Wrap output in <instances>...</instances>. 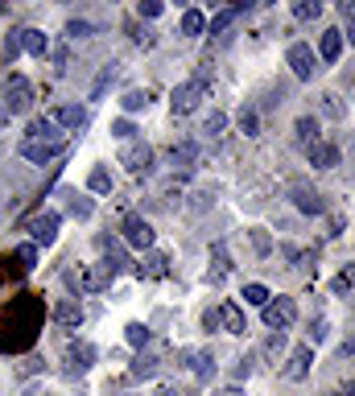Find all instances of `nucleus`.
<instances>
[{"instance_id":"f704fd0d","label":"nucleus","mask_w":355,"mask_h":396,"mask_svg":"<svg viewBox=\"0 0 355 396\" xmlns=\"http://www.w3.org/2000/svg\"><path fill=\"white\" fill-rule=\"evenodd\" d=\"M327 334H331V322H327V318H314V322H310V347L327 343Z\"/></svg>"},{"instance_id":"5701e85b","label":"nucleus","mask_w":355,"mask_h":396,"mask_svg":"<svg viewBox=\"0 0 355 396\" xmlns=\"http://www.w3.org/2000/svg\"><path fill=\"white\" fill-rule=\"evenodd\" d=\"M314 54H318L322 62H334V58L343 54V33H339V29H327V33H322V42H318V50H314Z\"/></svg>"},{"instance_id":"4be33fe9","label":"nucleus","mask_w":355,"mask_h":396,"mask_svg":"<svg viewBox=\"0 0 355 396\" xmlns=\"http://www.w3.org/2000/svg\"><path fill=\"white\" fill-rule=\"evenodd\" d=\"M169 162L178 165V169H194V162H198V145H194V140H178V145L169 149Z\"/></svg>"},{"instance_id":"c03bdc74","label":"nucleus","mask_w":355,"mask_h":396,"mask_svg":"<svg viewBox=\"0 0 355 396\" xmlns=\"http://www.w3.org/2000/svg\"><path fill=\"white\" fill-rule=\"evenodd\" d=\"M17 54H21V42H17V33H9V42H4V58L17 62Z\"/></svg>"},{"instance_id":"4c0bfd02","label":"nucleus","mask_w":355,"mask_h":396,"mask_svg":"<svg viewBox=\"0 0 355 396\" xmlns=\"http://www.w3.org/2000/svg\"><path fill=\"white\" fill-rule=\"evenodd\" d=\"M91 33H95L91 21H79V17H74V21H67V38H91Z\"/></svg>"},{"instance_id":"ea45409f","label":"nucleus","mask_w":355,"mask_h":396,"mask_svg":"<svg viewBox=\"0 0 355 396\" xmlns=\"http://www.w3.org/2000/svg\"><path fill=\"white\" fill-rule=\"evenodd\" d=\"M112 137H120V140H124V145H128V140L137 137V128H133V120H116V124H112Z\"/></svg>"},{"instance_id":"a211bd4d","label":"nucleus","mask_w":355,"mask_h":396,"mask_svg":"<svg viewBox=\"0 0 355 396\" xmlns=\"http://www.w3.org/2000/svg\"><path fill=\"white\" fill-rule=\"evenodd\" d=\"M87 120H91V112H87V108H79V103H67V108H58V112H54V124H58V128H71V132L87 128Z\"/></svg>"},{"instance_id":"0eeeda50","label":"nucleus","mask_w":355,"mask_h":396,"mask_svg":"<svg viewBox=\"0 0 355 396\" xmlns=\"http://www.w3.org/2000/svg\"><path fill=\"white\" fill-rule=\"evenodd\" d=\"M120 165H124L128 174H149V169H153V149H149L145 140H128L124 153H120Z\"/></svg>"},{"instance_id":"6e6552de","label":"nucleus","mask_w":355,"mask_h":396,"mask_svg":"<svg viewBox=\"0 0 355 396\" xmlns=\"http://www.w3.org/2000/svg\"><path fill=\"white\" fill-rule=\"evenodd\" d=\"M95 248L103 252V268H108L112 277H120V273L128 268V252H124V244H120V239H112V235H99V239H95Z\"/></svg>"},{"instance_id":"393cba45","label":"nucleus","mask_w":355,"mask_h":396,"mask_svg":"<svg viewBox=\"0 0 355 396\" xmlns=\"http://www.w3.org/2000/svg\"><path fill=\"white\" fill-rule=\"evenodd\" d=\"M157 363H162L157 355H137L133 368H128V375H133V380H153V375H157Z\"/></svg>"},{"instance_id":"6ab92c4d","label":"nucleus","mask_w":355,"mask_h":396,"mask_svg":"<svg viewBox=\"0 0 355 396\" xmlns=\"http://www.w3.org/2000/svg\"><path fill=\"white\" fill-rule=\"evenodd\" d=\"M17 42H21V54H33V58L50 54V38L42 29H17Z\"/></svg>"},{"instance_id":"a19ab883","label":"nucleus","mask_w":355,"mask_h":396,"mask_svg":"<svg viewBox=\"0 0 355 396\" xmlns=\"http://www.w3.org/2000/svg\"><path fill=\"white\" fill-rule=\"evenodd\" d=\"M137 13H141L145 21H157V17H162V4H157V0H141V4H137Z\"/></svg>"},{"instance_id":"72a5a7b5","label":"nucleus","mask_w":355,"mask_h":396,"mask_svg":"<svg viewBox=\"0 0 355 396\" xmlns=\"http://www.w3.org/2000/svg\"><path fill=\"white\" fill-rule=\"evenodd\" d=\"M318 13H322L318 0H298V4H293V17H298V21H314Z\"/></svg>"},{"instance_id":"864d4df0","label":"nucleus","mask_w":355,"mask_h":396,"mask_svg":"<svg viewBox=\"0 0 355 396\" xmlns=\"http://www.w3.org/2000/svg\"><path fill=\"white\" fill-rule=\"evenodd\" d=\"M219 396H244V392H240V388H223Z\"/></svg>"},{"instance_id":"c756f323","label":"nucleus","mask_w":355,"mask_h":396,"mask_svg":"<svg viewBox=\"0 0 355 396\" xmlns=\"http://www.w3.org/2000/svg\"><path fill=\"white\" fill-rule=\"evenodd\" d=\"M240 132H244V137H261V116H257V108H244V112H240Z\"/></svg>"},{"instance_id":"3c124183","label":"nucleus","mask_w":355,"mask_h":396,"mask_svg":"<svg viewBox=\"0 0 355 396\" xmlns=\"http://www.w3.org/2000/svg\"><path fill=\"white\" fill-rule=\"evenodd\" d=\"M343 396H355V380H347V384H343Z\"/></svg>"},{"instance_id":"bb28decb","label":"nucleus","mask_w":355,"mask_h":396,"mask_svg":"<svg viewBox=\"0 0 355 396\" xmlns=\"http://www.w3.org/2000/svg\"><path fill=\"white\" fill-rule=\"evenodd\" d=\"M293 137H298V145H302V149H306V145H314V140H318V120H314V116H302L298 124H293Z\"/></svg>"},{"instance_id":"1a4fd4ad","label":"nucleus","mask_w":355,"mask_h":396,"mask_svg":"<svg viewBox=\"0 0 355 396\" xmlns=\"http://www.w3.org/2000/svg\"><path fill=\"white\" fill-rule=\"evenodd\" d=\"M289 198H293V207L302 210V215H322V210H327V198L314 186H306V182H293V186H289Z\"/></svg>"},{"instance_id":"4468645a","label":"nucleus","mask_w":355,"mask_h":396,"mask_svg":"<svg viewBox=\"0 0 355 396\" xmlns=\"http://www.w3.org/2000/svg\"><path fill=\"white\" fill-rule=\"evenodd\" d=\"M207 277H211L215 285L232 277V256H227V244H223V239H215L211 244V268H207Z\"/></svg>"},{"instance_id":"39448f33","label":"nucleus","mask_w":355,"mask_h":396,"mask_svg":"<svg viewBox=\"0 0 355 396\" xmlns=\"http://www.w3.org/2000/svg\"><path fill=\"white\" fill-rule=\"evenodd\" d=\"M178 363H182L194 380H211V375L219 372V368H215V355H211V351H198V347L178 351Z\"/></svg>"},{"instance_id":"6e6d98bb","label":"nucleus","mask_w":355,"mask_h":396,"mask_svg":"<svg viewBox=\"0 0 355 396\" xmlns=\"http://www.w3.org/2000/svg\"><path fill=\"white\" fill-rule=\"evenodd\" d=\"M0 132H4V108H0Z\"/></svg>"},{"instance_id":"c9c22d12","label":"nucleus","mask_w":355,"mask_h":396,"mask_svg":"<svg viewBox=\"0 0 355 396\" xmlns=\"http://www.w3.org/2000/svg\"><path fill=\"white\" fill-rule=\"evenodd\" d=\"M112 79H116V67H103L99 70V79H95V87H91V99H99V95L112 87Z\"/></svg>"},{"instance_id":"37998d69","label":"nucleus","mask_w":355,"mask_h":396,"mask_svg":"<svg viewBox=\"0 0 355 396\" xmlns=\"http://www.w3.org/2000/svg\"><path fill=\"white\" fill-rule=\"evenodd\" d=\"M252 248H257V252H273V244H269V235H264V227H252Z\"/></svg>"},{"instance_id":"dca6fc26","label":"nucleus","mask_w":355,"mask_h":396,"mask_svg":"<svg viewBox=\"0 0 355 396\" xmlns=\"http://www.w3.org/2000/svg\"><path fill=\"white\" fill-rule=\"evenodd\" d=\"M310 368H314V347H310V343L293 347V355H289V368H285V375H289V380H306Z\"/></svg>"},{"instance_id":"8fccbe9b","label":"nucleus","mask_w":355,"mask_h":396,"mask_svg":"<svg viewBox=\"0 0 355 396\" xmlns=\"http://www.w3.org/2000/svg\"><path fill=\"white\" fill-rule=\"evenodd\" d=\"M339 13H343L347 21H355V0H343V4H339Z\"/></svg>"},{"instance_id":"f8f14e48","label":"nucleus","mask_w":355,"mask_h":396,"mask_svg":"<svg viewBox=\"0 0 355 396\" xmlns=\"http://www.w3.org/2000/svg\"><path fill=\"white\" fill-rule=\"evenodd\" d=\"M25 140H46V145H58V149H62V128L54 124V116H38L25 128Z\"/></svg>"},{"instance_id":"2f4dec72","label":"nucleus","mask_w":355,"mask_h":396,"mask_svg":"<svg viewBox=\"0 0 355 396\" xmlns=\"http://www.w3.org/2000/svg\"><path fill=\"white\" fill-rule=\"evenodd\" d=\"M236 17H240V9H223V13H215V17H211L207 29H211V33H223V29H232V25H236Z\"/></svg>"},{"instance_id":"de8ad7c7","label":"nucleus","mask_w":355,"mask_h":396,"mask_svg":"<svg viewBox=\"0 0 355 396\" xmlns=\"http://www.w3.org/2000/svg\"><path fill=\"white\" fill-rule=\"evenodd\" d=\"M203 327H207V330H219V310H207V314H203Z\"/></svg>"},{"instance_id":"a878e982","label":"nucleus","mask_w":355,"mask_h":396,"mask_svg":"<svg viewBox=\"0 0 355 396\" xmlns=\"http://www.w3.org/2000/svg\"><path fill=\"white\" fill-rule=\"evenodd\" d=\"M67 210H71V219L87 223V219L95 215V203L87 198V194H71V198H67Z\"/></svg>"},{"instance_id":"f257e3e1","label":"nucleus","mask_w":355,"mask_h":396,"mask_svg":"<svg viewBox=\"0 0 355 396\" xmlns=\"http://www.w3.org/2000/svg\"><path fill=\"white\" fill-rule=\"evenodd\" d=\"M207 91H211V67H198V70H194V79L178 83V87H174V95H169L174 116H186V112H194V108L207 99Z\"/></svg>"},{"instance_id":"aec40b11","label":"nucleus","mask_w":355,"mask_h":396,"mask_svg":"<svg viewBox=\"0 0 355 396\" xmlns=\"http://www.w3.org/2000/svg\"><path fill=\"white\" fill-rule=\"evenodd\" d=\"M58 153V145H46V140H21V157L33 165H50Z\"/></svg>"},{"instance_id":"e433bc0d","label":"nucleus","mask_w":355,"mask_h":396,"mask_svg":"<svg viewBox=\"0 0 355 396\" xmlns=\"http://www.w3.org/2000/svg\"><path fill=\"white\" fill-rule=\"evenodd\" d=\"M223 128H227V116H223V112H211V116L203 120V132H207V137H219Z\"/></svg>"},{"instance_id":"20e7f679","label":"nucleus","mask_w":355,"mask_h":396,"mask_svg":"<svg viewBox=\"0 0 355 396\" xmlns=\"http://www.w3.org/2000/svg\"><path fill=\"white\" fill-rule=\"evenodd\" d=\"M285 62L293 70V79H302V83H310V79L318 74V54H314L306 42H293V46L285 50Z\"/></svg>"},{"instance_id":"9d476101","label":"nucleus","mask_w":355,"mask_h":396,"mask_svg":"<svg viewBox=\"0 0 355 396\" xmlns=\"http://www.w3.org/2000/svg\"><path fill=\"white\" fill-rule=\"evenodd\" d=\"M124 244H128V248H141V252H149V248H153V227H149V219H141V215H128V219H124Z\"/></svg>"},{"instance_id":"cd10ccee","label":"nucleus","mask_w":355,"mask_h":396,"mask_svg":"<svg viewBox=\"0 0 355 396\" xmlns=\"http://www.w3.org/2000/svg\"><path fill=\"white\" fill-rule=\"evenodd\" d=\"M87 190H91V194H112V174H108L103 165H95L91 174H87Z\"/></svg>"},{"instance_id":"473e14b6","label":"nucleus","mask_w":355,"mask_h":396,"mask_svg":"<svg viewBox=\"0 0 355 396\" xmlns=\"http://www.w3.org/2000/svg\"><path fill=\"white\" fill-rule=\"evenodd\" d=\"M120 108H124V112H141V108H149V91H124Z\"/></svg>"},{"instance_id":"412c9836","label":"nucleus","mask_w":355,"mask_h":396,"mask_svg":"<svg viewBox=\"0 0 355 396\" xmlns=\"http://www.w3.org/2000/svg\"><path fill=\"white\" fill-rule=\"evenodd\" d=\"M219 327L227 330V334H244V330H248V322H244V310H240L236 302H223V305H219Z\"/></svg>"},{"instance_id":"603ef678","label":"nucleus","mask_w":355,"mask_h":396,"mask_svg":"<svg viewBox=\"0 0 355 396\" xmlns=\"http://www.w3.org/2000/svg\"><path fill=\"white\" fill-rule=\"evenodd\" d=\"M347 42L355 46V21H347Z\"/></svg>"},{"instance_id":"f3484780","label":"nucleus","mask_w":355,"mask_h":396,"mask_svg":"<svg viewBox=\"0 0 355 396\" xmlns=\"http://www.w3.org/2000/svg\"><path fill=\"white\" fill-rule=\"evenodd\" d=\"M54 322L67 330H79L83 327V305L74 302V298H62V302L54 305Z\"/></svg>"},{"instance_id":"49530a36","label":"nucleus","mask_w":355,"mask_h":396,"mask_svg":"<svg viewBox=\"0 0 355 396\" xmlns=\"http://www.w3.org/2000/svg\"><path fill=\"white\" fill-rule=\"evenodd\" d=\"M232 375H236V380H248V375H252V359H240Z\"/></svg>"},{"instance_id":"2eb2a0df","label":"nucleus","mask_w":355,"mask_h":396,"mask_svg":"<svg viewBox=\"0 0 355 396\" xmlns=\"http://www.w3.org/2000/svg\"><path fill=\"white\" fill-rule=\"evenodd\" d=\"M166 273H169V256L166 252H153V248H149L145 260L137 264V277L141 281H157V277H166Z\"/></svg>"},{"instance_id":"a18cd8bd","label":"nucleus","mask_w":355,"mask_h":396,"mask_svg":"<svg viewBox=\"0 0 355 396\" xmlns=\"http://www.w3.org/2000/svg\"><path fill=\"white\" fill-rule=\"evenodd\" d=\"M42 368H46L42 359H25V363H21V375H38V372H42Z\"/></svg>"},{"instance_id":"423d86ee","label":"nucleus","mask_w":355,"mask_h":396,"mask_svg":"<svg viewBox=\"0 0 355 396\" xmlns=\"http://www.w3.org/2000/svg\"><path fill=\"white\" fill-rule=\"evenodd\" d=\"M58 227H62V215L58 210H42L33 223H29V235H33V248H50L58 239Z\"/></svg>"},{"instance_id":"58836bf2","label":"nucleus","mask_w":355,"mask_h":396,"mask_svg":"<svg viewBox=\"0 0 355 396\" xmlns=\"http://www.w3.org/2000/svg\"><path fill=\"white\" fill-rule=\"evenodd\" d=\"M17 264H21V268H33V264H38V248H33V244H21V248H17Z\"/></svg>"},{"instance_id":"c85d7f7f","label":"nucleus","mask_w":355,"mask_h":396,"mask_svg":"<svg viewBox=\"0 0 355 396\" xmlns=\"http://www.w3.org/2000/svg\"><path fill=\"white\" fill-rule=\"evenodd\" d=\"M124 339H128V347H149V339H153V330L145 327V322H128V327H124Z\"/></svg>"},{"instance_id":"f03ea898","label":"nucleus","mask_w":355,"mask_h":396,"mask_svg":"<svg viewBox=\"0 0 355 396\" xmlns=\"http://www.w3.org/2000/svg\"><path fill=\"white\" fill-rule=\"evenodd\" d=\"M4 112L9 116L33 112V83L25 74H9V83H4Z\"/></svg>"},{"instance_id":"7c9ffc66","label":"nucleus","mask_w":355,"mask_h":396,"mask_svg":"<svg viewBox=\"0 0 355 396\" xmlns=\"http://www.w3.org/2000/svg\"><path fill=\"white\" fill-rule=\"evenodd\" d=\"M269 298H273V293H269V289H264V285H257V281H252V285H244V302L248 305H269Z\"/></svg>"},{"instance_id":"09e8293b","label":"nucleus","mask_w":355,"mask_h":396,"mask_svg":"<svg viewBox=\"0 0 355 396\" xmlns=\"http://www.w3.org/2000/svg\"><path fill=\"white\" fill-rule=\"evenodd\" d=\"M339 359H355V334L343 343V347H339Z\"/></svg>"},{"instance_id":"7ed1b4c3","label":"nucleus","mask_w":355,"mask_h":396,"mask_svg":"<svg viewBox=\"0 0 355 396\" xmlns=\"http://www.w3.org/2000/svg\"><path fill=\"white\" fill-rule=\"evenodd\" d=\"M261 314H264V327L285 334V330L298 322V302H293V298H269V305H264Z\"/></svg>"},{"instance_id":"b1692460","label":"nucleus","mask_w":355,"mask_h":396,"mask_svg":"<svg viewBox=\"0 0 355 396\" xmlns=\"http://www.w3.org/2000/svg\"><path fill=\"white\" fill-rule=\"evenodd\" d=\"M207 33V17L198 9H186L182 13V38H203Z\"/></svg>"},{"instance_id":"9b49d317","label":"nucleus","mask_w":355,"mask_h":396,"mask_svg":"<svg viewBox=\"0 0 355 396\" xmlns=\"http://www.w3.org/2000/svg\"><path fill=\"white\" fill-rule=\"evenodd\" d=\"M306 162L314 165V169H334L339 165V149H334L331 140H314V145H306Z\"/></svg>"},{"instance_id":"5fc2aeb1","label":"nucleus","mask_w":355,"mask_h":396,"mask_svg":"<svg viewBox=\"0 0 355 396\" xmlns=\"http://www.w3.org/2000/svg\"><path fill=\"white\" fill-rule=\"evenodd\" d=\"M162 396H178V392H174V388H162Z\"/></svg>"},{"instance_id":"ddd939ff","label":"nucleus","mask_w":355,"mask_h":396,"mask_svg":"<svg viewBox=\"0 0 355 396\" xmlns=\"http://www.w3.org/2000/svg\"><path fill=\"white\" fill-rule=\"evenodd\" d=\"M91 363H95V347H91V343H71V347H67V372H71V375L91 372Z\"/></svg>"},{"instance_id":"79ce46f5","label":"nucleus","mask_w":355,"mask_h":396,"mask_svg":"<svg viewBox=\"0 0 355 396\" xmlns=\"http://www.w3.org/2000/svg\"><path fill=\"white\" fill-rule=\"evenodd\" d=\"M264 351H269V355H281V351H285V334H281V330H273V334L264 339Z\"/></svg>"}]
</instances>
